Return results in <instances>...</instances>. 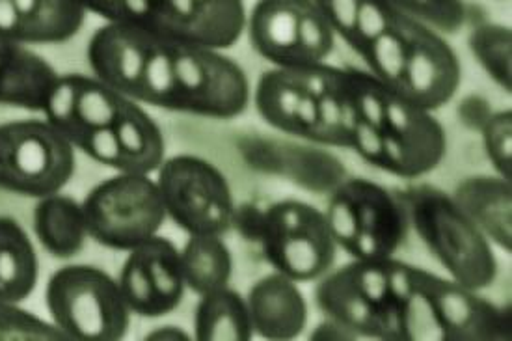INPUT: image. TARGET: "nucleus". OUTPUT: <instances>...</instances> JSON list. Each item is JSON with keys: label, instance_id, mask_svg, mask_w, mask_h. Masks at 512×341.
I'll list each match as a JSON object with an SVG mask.
<instances>
[{"label": "nucleus", "instance_id": "nucleus-19", "mask_svg": "<svg viewBox=\"0 0 512 341\" xmlns=\"http://www.w3.org/2000/svg\"><path fill=\"white\" fill-rule=\"evenodd\" d=\"M56 69L27 45L0 38V105L43 112Z\"/></svg>", "mask_w": 512, "mask_h": 341}, {"label": "nucleus", "instance_id": "nucleus-35", "mask_svg": "<svg viewBox=\"0 0 512 341\" xmlns=\"http://www.w3.org/2000/svg\"><path fill=\"white\" fill-rule=\"evenodd\" d=\"M485 140L486 155L494 164L499 178L512 179V112H490L481 127Z\"/></svg>", "mask_w": 512, "mask_h": 341}, {"label": "nucleus", "instance_id": "nucleus-36", "mask_svg": "<svg viewBox=\"0 0 512 341\" xmlns=\"http://www.w3.org/2000/svg\"><path fill=\"white\" fill-rule=\"evenodd\" d=\"M397 14L399 10L388 0H360L349 45L358 55H364L365 49L390 27Z\"/></svg>", "mask_w": 512, "mask_h": 341}, {"label": "nucleus", "instance_id": "nucleus-16", "mask_svg": "<svg viewBox=\"0 0 512 341\" xmlns=\"http://www.w3.org/2000/svg\"><path fill=\"white\" fill-rule=\"evenodd\" d=\"M349 194L358 237L352 250L354 260H390L405 241L408 215L405 205L373 181L351 179L343 183Z\"/></svg>", "mask_w": 512, "mask_h": 341}, {"label": "nucleus", "instance_id": "nucleus-37", "mask_svg": "<svg viewBox=\"0 0 512 341\" xmlns=\"http://www.w3.org/2000/svg\"><path fill=\"white\" fill-rule=\"evenodd\" d=\"M324 217H326L328 230L332 233L336 245L345 248L352 256L356 237H358V224H356L354 205H352L349 194L343 189V185L330 198L328 211L324 213Z\"/></svg>", "mask_w": 512, "mask_h": 341}, {"label": "nucleus", "instance_id": "nucleus-9", "mask_svg": "<svg viewBox=\"0 0 512 341\" xmlns=\"http://www.w3.org/2000/svg\"><path fill=\"white\" fill-rule=\"evenodd\" d=\"M157 187L166 215L189 235H224L235 217L230 183L215 164L176 155L159 166Z\"/></svg>", "mask_w": 512, "mask_h": 341}, {"label": "nucleus", "instance_id": "nucleus-18", "mask_svg": "<svg viewBox=\"0 0 512 341\" xmlns=\"http://www.w3.org/2000/svg\"><path fill=\"white\" fill-rule=\"evenodd\" d=\"M248 312L254 334L265 340H295L308 325V304L297 282L282 273L259 278L250 287Z\"/></svg>", "mask_w": 512, "mask_h": 341}, {"label": "nucleus", "instance_id": "nucleus-30", "mask_svg": "<svg viewBox=\"0 0 512 341\" xmlns=\"http://www.w3.org/2000/svg\"><path fill=\"white\" fill-rule=\"evenodd\" d=\"M345 81L358 118L380 129L393 92L384 82L378 81L371 71L365 73L360 69H345Z\"/></svg>", "mask_w": 512, "mask_h": 341}, {"label": "nucleus", "instance_id": "nucleus-27", "mask_svg": "<svg viewBox=\"0 0 512 341\" xmlns=\"http://www.w3.org/2000/svg\"><path fill=\"white\" fill-rule=\"evenodd\" d=\"M142 261L149 282L155 289L166 314L174 312L185 295L181 250L168 237L155 235L133 248Z\"/></svg>", "mask_w": 512, "mask_h": 341}, {"label": "nucleus", "instance_id": "nucleus-24", "mask_svg": "<svg viewBox=\"0 0 512 341\" xmlns=\"http://www.w3.org/2000/svg\"><path fill=\"white\" fill-rule=\"evenodd\" d=\"M254 336L248 304L237 291L222 287L200 297L194 312L198 341H248Z\"/></svg>", "mask_w": 512, "mask_h": 341}, {"label": "nucleus", "instance_id": "nucleus-6", "mask_svg": "<svg viewBox=\"0 0 512 341\" xmlns=\"http://www.w3.org/2000/svg\"><path fill=\"white\" fill-rule=\"evenodd\" d=\"M73 174L75 148L47 120L0 123V189L40 200Z\"/></svg>", "mask_w": 512, "mask_h": 341}, {"label": "nucleus", "instance_id": "nucleus-2", "mask_svg": "<svg viewBox=\"0 0 512 341\" xmlns=\"http://www.w3.org/2000/svg\"><path fill=\"white\" fill-rule=\"evenodd\" d=\"M401 202L408 224L457 284L479 291L496 282L498 260L492 245L453 196L431 185H418L405 191Z\"/></svg>", "mask_w": 512, "mask_h": 341}, {"label": "nucleus", "instance_id": "nucleus-32", "mask_svg": "<svg viewBox=\"0 0 512 341\" xmlns=\"http://www.w3.org/2000/svg\"><path fill=\"white\" fill-rule=\"evenodd\" d=\"M339 79L341 69L332 68L330 79L319 96V118L311 129L308 140L336 146V148H351V135L341 123V105H339Z\"/></svg>", "mask_w": 512, "mask_h": 341}, {"label": "nucleus", "instance_id": "nucleus-25", "mask_svg": "<svg viewBox=\"0 0 512 341\" xmlns=\"http://www.w3.org/2000/svg\"><path fill=\"white\" fill-rule=\"evenodd\" d=\"M181 267L185 286L196 295L228 287L233 260L222 235H190L181 248Z\"/></svg>", "mask_w": 512, "mask_h": 341}, {"label": "nucleus", "instance_id": "nucleus-41", "mask_svg": "<svg viewBox=\"0 0 512 341\" xmlns=\"http://www.w3.org/2000/svg\"><path fill=\"white\" fill-rule=\"evenodd\" d=\"M311 338H315V340H360L352 330L339 325L332 319L321 323L317 330L311 334Z\"/></svg>", "mask_w": 512, "mask_h": 341}, {"label": "nucleus", "instance_id": "nucleus-13", "mask_svg": "<svg viewBox=\"0 0 512 341\" xmlns=\"http://www.w3.org/2000/svg\"><path fill=\"white\" fill-rule=\"evenodd\" d=\"M161 127L127 97L112 125L97 129L79 146L90 159L123 174H151L164 161Z\"/></svg>", "mask_w": 512, "mask_h": 341}, {"label": "nucleus", "instance_id": "nucleus-1", "mask_svg": "<svg viewBox=\"0 0 512 341\" xmlns=\"http://www.w3.org/2000/svg\"><path fill=\"white\" fill-rule=\"evenodd\" d=\"M403 341H511V314L419 267L401 302Z\"/></svg>", "mask_w": 512, "mask_h": 341}, {"label": "nucleus", "instance_id": "nucleus-7", "mask_svg": "<svg viewBox=\"0 0 512 341\" xmlns=\"http://www.w3.org/2000/svg\"><path fill=\"white\" fill-rule=\"evenodd\" d=\"M257 55L276 68L324 64L336 45V32L313 0H259L246 19Z\"/></svg>", "mask_w": 512, "mask_h": 341}, {"label": "nucleus", "instance_id": "nucleus-21", "mask_svg": "<svg viewBox=\"0 0 512 341\" xmlns=\"http://www.w3.org/2000/svg\"><path fill=\"white\" fill-rule=\"evenodd\" d=\"M315 302L328 319L349 328L358 338L382 340L377 310L354 284L347 265L324 276L315 289Z\"/></svg>", "mask_w": 512, "mask_h": 341}, {"label": "nucleus", "instance_id": "nucleus-38", "mask_svg": "<svg viewBox=\"0 0 512 341\" xmlns=\"http://www.w3.org/2000/svg\"><path fill=\"white\" fill-rule=\"evenodd\" d=\"M324 19L334 28L343 40L351 41L354 19L360 6V0H313Z\"/></svg>", "mask_w": 512, "mask_h": 341}, {"label": "nucleus", "instance_id": "nucleus-12", "mask_svg": "<svg viewBox=\"0 0 512 341\" xmlns=\"http://www.w3.org/2000/svg\"><path fill=\"white\" fill-rule=\"evenodd\" d=\"M460 81L462 69L453 47L436 30L410 17L408 56L393 94L432 112L455 97Z\"/></svg>", "mask_w": 512, "mask_h": 341}, {"label": "nucleus", "instance_id": "nucleus-23", "mask_svg": "<svg viewBox=\"0 0 512 341\" xmlns=\"http://www.w3.org/2000/svg\"><path fill=\"white\" fill-rule=\"evenodd\" d=\"M40 278V261L34 243L19 220L0 215V299L27 301Z\"/></svg>", "mask_w": 512, "mask_h": 341}, {"label": "nucleus", "instance_id": "nucleus-29", "mask_svg": "<svg viewBox=\"0 0 512 341\" xmlns=\"http://www.w3.org/2000/svg\"><path fill=\"white\" fill-rule=\"evenodd\" d=\"M470 49L490 79L507 92L512 90V32L503 25L485 23L473 28Z\"/></svg>", "mask_w": 512, "mask_h": 341}, {"label": "nucleus", "instance_id": "nucleus-28", "mask_svg": "<svg viewBox=\"0 0 512 341\" xmlns=\"http://www.w3.org/2000/svg\"><path fill=\"white\" fill-rule=\"evenodd\" d=\"M408 25L410 17L399 12L390 27L386 28L362 55L371 73L378 81L384 82L391 92H395L405 69L408 56Z\"/></svg>", "mask_w": 512, "mask_h": 341}, {"label": "nucleus", "instance_id": "nucleus-17", "mask_svg": "<svg viewBox=\"0 0 512 341\" xmlns=\"http://www.w3.org/2000/svg\"><path fill=\"white\" fill-rule=\"evenodd\" d=\"M84 0H0V38L53 45L75 38L86 19Z\"/></svg>", "mask_w": 512, "mask_h": 341}, {"label": "nucleus", "instance_id": "nucleus-22", "mask_svg": "<svg viewBox=\"0 0 512 341\" xmlns=\"http://www.w3.org/2000/svg\"><path fill=\"white\" fill-rule=\"evenodd\" d=\"M34 233L53 258L77 256L88 239L82 205L60 192L43 196L34 207Z\"/></svg>", "mask_w": 512, "mask_h": 341}, {"label": "nucleus", "instance_id": "nucleus-34", "mask_svg": "<svg viewBox=\"0 0 512 341\" xmlns=\"http://www.w3.org/2000/svg\"><path fill=\"white\" fill-rule=\"evenodd\" d=\"M399 12L436 32L455 34L466 23L462 0H403Z\"/></svg>", "mask_w": 512, "mask_h": 341}, {"label": "nucleus", "instance_id": "nucleus-42", "mask_svg": "<svg viewBox=\"0 0 512 341\" xmlns=\"http://www.w3.org/2000/svg\"><path fill=\"white\" fill-rule=\"evenodd\" d=\"M120 4L122 0H84V6L88 12L99 15L107 21L120 19Z\"/></svg>", "mask_w": 512, "mask_h": 341}, {"label": "nucleus", "instance_id": "nucleus-11", "mask_svg": "<svg viewBox=\"0 0 512 341\" xmlns=\"http://www.w3.org/2000/svg\"><path fill=\"white\" fill-rule=\"evenodd\" d=\"M382 170L401 178H421L442 163L447 151L444 127L431 110L391 94L384 112Z\"/></svg>", "mask_w": 512, "mask_h": 341}, {"label": "nucleus", "instance_id": "nucleus-43", "mask_svg": "<svg viewBox=\"0 0 512 341\" xmlns=\"http://www.w3.org/2000/svg\"><path fill=\"white\" fill-rule=\"evenodd\" d=\"M148 340H159V341H179V340H190V334H187L181 327L176 325H166V327H157L153 332H149L146 336Z\"/></svg>", "mask_w": 512, "mask_h": 341}, {"label": "nucleus", "instance_id": "nucleus-39", "mask_svg": "<svg viewBox=\"0 0 512 341\" xmlns=\"http://www.w3.org/2000/svg\"><path fill=\"white\" fill-rule=\"evenodd\" d=\"M351 148L360 153L367 163L380 166L382 161V133L373 123L358 120L351 133Z\"/></svg>", "mask_w": 512, "mask_h": 341}, {"label": "nucleus", "instance_id": "nucleus-8", "mask_svg": "<svg viewBox=\"0 0 512 341\" xmlns=\"http://www.w3.org/2000/svg\"><path fill=\"white\" fill-rule=\"evenodd\" d=\"M257 239L270 265L295 282L317 280L336 261V241L315 205L283 200L261 213Z\"/></svg>", "mask_w": 512, "mask_h": 341}, {"label": "nucleus", "instance_id": "nucleus-4", "mask_svg": "<svg viewBox=\"0 0 512 341\" xmlns=\"http://www.w3.org/2000/svg\"><path fill=\"white\" fill-rule=\"evenodd\" d=\"M172 82L162 109L231 120L250 103L244 69L215 49L170 41Z\"/></svg>", "mask_w": 512, "mask_h": 341}, {"label": "nucleus", "instance_id": "nucleus-15", "mask_svg": "<svg viewBox=\"0 0 512 341\" xmlns=\"http://www.w3.org/2000/svg\"><path fill=\"white\" fill-rule=\"evenodd\" d=\"M157 41L159 38L146 28L107 21L105 27L95 30L88 43V64L95 79L136 101L142 73Z\"/></svg>", "mask_w": 512, "mask_h": 341}, {"label": "nucleus", "instance_id": "nucleus-26", "mask_svg": "<svg viewBox=\"0 0 512 341\" xmlns=\"http://www.w3.org/2000/svg\"><path fill=\"white\" fill-rule=\"evenodd\" d=\"M304 86L297 71L291 68H274L265 71L257 82L254 103L265 122L287 135L300 137L297 110Z\"/></svg>", "mask_w": 512, "mask_h": 341}, {"label": "nucleus", "instance_id": "nucleus-14", "mask_svg": "<svg viewBox=\"0 0 512 341\" xmlns=\"http://www.w3.org/2000/svg\"><path fill=\"white\" fill-rule=\"evenodd\" d=\"M127 96L81 73L60 75L45 101L43 114L54 129L79 148L97 129L112 125Z\"/></svg>", "mask_w": 512, "mask_h": 341}, {"label": "nucleus", "instance_id": "nucleus-5", "mask_svg": "<svg viewBox=\"0 0 512 341\" xmlns=\"http://www.w3.org/2000/svg\"><path fill=\"white\" fill-rule=\"evenodd\" d=\"M88 237L129 252L155 237L166 220L157 181L148 174H123L97 183L82 202Z\"/></svg>", "mask_w": 512, "mask_h": 341}, {"label": "nucleus", "instance_id": "nucleus-31", "mask_svg": "<svg viewBox=\"0 0 512 341\" xmlns=\"http://www.w3.org/2000/svg\"><path fill=\"white\" fill-rule=\"evenodd\" d=\"M118 286L122 291L123 299L127 302L131 314L140 317H162L166 315L155 289L149 282L146 269L135 250H129V256L123 263L122 273Z\"/></svg>", "mask_w": 512, "mask_h": 341}, {"label": "nucleus", "instance_id": "nucleus-33", "mask_svg": "<svg viewBox=\"0 0 512 341\" xmlns=\"http://www.w3.org/2000/svg\"><path fill=\"white\" fill-rule=\"evenodd\" d=\"M66 334L40 317L0 299V341H66Z\"/></svg>", "mask_w": 512, "mask_h": 341}, {"label": "nucleus", "instance_id": "nucleus-3", "mask_svg": "<svg viewBox=\"0 0 512 341\" xmlns=\"http://www.w3.org/2000/svg\"><path fill=\"white\" fill-rule=\"evenodd\" d=\"M45 304L54 327L68 340H122L131 310L118 280L94 265H66L47 282Z\"/></svg>", "mask_w": 512, "mask_h": 341}, {"label": "nucleus", "instance_id": "nucleus-40", "mask_svg": "<svg viewBox=\"0 0 512 341\" xmlns=\"http://www.w3.org/2000/svg\"><path fill=\"white\" fill-rule=\"evenodd\" d=\"M317 118H319V97L313 96L308 90H304V94L300 97L297 110L300 137H310L311 129L315 127Z\"/></svg>", "mask_w": 512, "mask_h": 341}, {"label": "nucleus", "instance_id": "nucleus-20", "mask_svg": "<svg viewBox=\"0 0 512 341\" xmlns=\"http://www.w3.org/2000/svg\"><path fill=\"white\" fill-rule=\"evenodd\" d=\"M453 200L488 241L511 252V181L498 176H473L459 183Z\"/></svg>", "mask_w": 512, "mask_h": 341}, {"label": "nucleus", "instance_id": "nucleus-10", "mask_svg": "<svg viewBox=\"0 0 512 341\" xmlns=\"http://www.w3.org/2000/svg\"><path fill=\"white\" fill-rule=\"evenodd\" d=\"M146 30L159 40L230 49L246 28L243 0H151Z\"/></svg>", "mask_w": 512, "mask_h": 341}]
</instances>
